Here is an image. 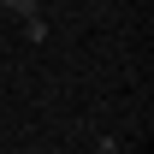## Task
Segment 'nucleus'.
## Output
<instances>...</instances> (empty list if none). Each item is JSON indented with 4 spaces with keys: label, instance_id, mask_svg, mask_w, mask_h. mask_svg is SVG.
I'll list each match as a JSON object with an SVG mask.
<instances>
[{
    "label": "nucleus",
    "instance_id": "f257e3e1",
    "mask_svg": "<svg viewBox=\"0 0 154 154\" xmlns=\"http://www.w3.org/2000/svg\"><path fill=\"white\" fill-rule=\"evenodd\" d=\"M48 36V24H42V12H30V18H24V42H42Z\"/></svg>",
    "mask_w": 154,
    "mask_h": 154
},
{
    "label": "nucleus",
    "instance_id": "f03ea898",
    "mask_svg": "<svg viewBox=\"0 0 154 154\" xmlns=\"http://www.w3.org/2000/svg\"><path fill=\"white\" fill-rule=\"evenodd\" d=\"M0 12H12V18H30V12H36V0H0Z\"/></svg>",
    "mask_w": 154,
    "mask_h": 154
},
{
    "label": "nucleus",
    "instance_id": "7ed1b4c3",
    "mask_svg": "<svg viewBox=\"0 0 154 154\" xmlns=\"http://www.w3.org/2000/svg\"><path fill=\"white\" fill-rule=\"evenodd\" d=\"M95 154H119V142H113V136H101V142H95Z\"/></svg>",
    "mask_w": 154,
    "mask_h": 154
}]
</instances>
